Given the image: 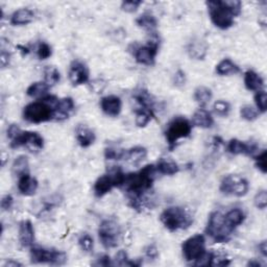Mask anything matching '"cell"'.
I'll list each match as a JSON object with an SVG mask.
<instances>
[{
  "label": "cell",
  "instance_id": "21",
  "mask_svg": "<svg viewBox=\"0 0 267 267\" xmlns=\"http://www.w3.org/2000/svg\"><path fill=\"white\" fill-rule=\"evenodd\" d=\"M75 138L81 147L88 148L95 142L96 135L92 128L81 124L75 129Z\"/></svg>",
  "mask_w": 267,
  "mask_h": 267
},
{
  "label": "cell",
  "instance_id": "8",
  "mask_svg": "<svg viewBox=\"0 0 267 267\" xmlns=\"http://www.w3.org/2000/svg\"><path fill=\"white\" fill-rule=\"evenodd\" d=\"M205 232L207 235L216 243L228 242L233 233V231H231L226 226L223 219V215L217 211H214L210 214Z\"/></svg>",
  "mask_w": 267,
  "mask_h": 267
},
{
  "label": "cell",
  "instance_id": "39",
  "mask_svg": "<svg viewBox=\"0 0 267 267\" xmlns=\"http://www.w3.org/2000/svg\"><path fill=\"white\" fill-rule=\"evenodd\" d=\"M255 104L259 113H265L267 109V95L264 90H260L255 94Z\"/></svg>",
  "mask_w": 267,
  "mask_h": 267
},
{
  "label": "cell",
  "instance_id": "49",
  "mask_svg": "<svg viewBox=\"0 0 267 267\" xmlns=\"http://www.w3.org/2000/svg\"><path fill=\"white\" fill-rule=\"evenodd\" d=\"M145 256L149 260H156L159 257V251L158 247L155 244H149L145 249Z\"/></svg>",
  "mask_w": 267,
  "mask_h": 267
},
{
  "label": "cell",
  "instance_id": "46",
  "mask_svg": "<svg viewBox=\"0 0 267 267\" xmlns=\"http://www.w3.org/2000/svg\"><path fill=\"white\" fill-rule=\"evenodd\" d=\"M141 0H127V2H123L121 4V10L125 13L131 14L138 11L140 6H142Z\"/></svg>",
  "mask_w": 267,
  "mask_h": 267
},
{
  "label": "cell",
  "instance_id": "32",
  "mask_svg": "<svg viewBox=\"0 0 267 267\" xmlns=\"http://www.w3.org/2000/svg\"><path fill=\"white\" fill-rule=\"evenodd\" d=\"M12 173L17 178L25 174H29V161L26 156L22 155L15 159L12 165Z\"/></svg>",
  "mask_w": 267,
  "mask_h": 267
},
{
  "label": "cell",
  "instance_id": "47",
  "mask_svg": "<svg viewBox=\"0 0 267 267\" xmlns=\"http://www.w3.org/2000/svg\"><path fill=\"white\" fill-rule=\"evenodd\" d=\"M186 82H187V77L185 71L181 69L178 70L174 75V85L178 88H182L186 85Z\"/></svg>",
  "mask_w": 267,
  "mask_h": 267
},
{
  "label": "cell",
  "instance_id": "4",
  "mask_svg": "<svg viewBox=\"0 0 267 267\" xmlns=\"http://www.w3.org/2000/svg\"><path fill=\"white\" fill-rule=\"evenodd\" d=\"M185 260L193 265H208L209 253L206 250V238L202 234L189 237L182 243Z\"/></svg>",
  "mask_w": 267,
  "mask_h": 267
},
{
  "label": "cell",
  "instance_id": "7",
  "mask_svg": "<svg viewBox=\"0 0 267 267\" xmlns=\"http://www.w3.org/2000/svg\"><path fill=\"white\" fill-rule=\"evenodd\" d=\"M125 174L122 171L119 166H115V168L111 169L108 174L99 177L94 183V194L96 197H104L112 191L114 188H121L124 182Z\"/></svg>",
  "mask_w": 267,
  "mask_h": 267
},
{
  "label": "cell",
  "instance_id": "48",
  "mask_svg": "<svg viewBox=\"0 0 267 267\" xmlns=\"http://www.w3.org/2000/svg\"><path fill=\"white\" fill-rule=\"evenodd\" d=\"M13 205H14V198L11 194H6L5 196H3L2 202H0V206H2L3 211L11 210Z\"/></svg>",
  "mask_w": 267,
  "mask_h": 267
},
{
  "label": "cell",
  "instance_id": "9",
  "mask_svg": "<svg viewBox=\"0 0 267 267\" xmlns=\"http://www.w3.org/2000/svg\"><path fill=\"white\" fill-rule=\"evenodd\" d=\"M30 260L35 264H49L60 266L67 262V255L64 252L54 249L31 246Z\"/></svg>",
  "mask_w": 267,
  "mask_h": 267
},
{
  "label": "cell",
  "instance_id": "44",
  "mask_svg": "<svg viewBox=\"0 0 267 267\" xmlns=\"http://www.w3.org/2000/svg\"><path fill=\"white\" fill-rule=\"evenodd\" d=\"M52 54V49H51V46L42 41L38 44V47H37V56L39 58V60H47L51 56Z\"/></svg>",
  "mask_w": 267,
  "mask_h": 267
},
{
  "label": "cell",
  "instance_id": "6",
  "mask_svg": "<svg viewBox=\"0 0 267 267\" xmlns=\"http://www.w3.org/2000/svg\"><path fill=\"white\" fill-rule=\"evenodd\" d=\"M192 126L191 121L184 117H175L167 124L164 135L170 151L177 147L181 139H186L191 136Z\"/></svg>",
  "mask_w": 267,
  "mask_h": 267
},
{
  "label": "cell",
  "instance_id": "5",
  "mask_svg": "<svg viewBox=\"0 0 267 267\" xmlns=\"http://www.w3.org/2000/svg\"><path fill=\"white\" fill-rule=\"evenodd\" d=\"M160 221L170 232L187 230L193 223V217L190 212L183 207L166 208L160 215Z\"/></svg>",
  "mask_w": 267,
  "mask_h": 267
},
{
  "label": "cell",
  "instance_id": "14",
  "mask_svg": "<svg viewBox=\"0 0 267 267\" xmlns=\"http://www.w3.org/2000/svg\"><path fill=\"white\" fill-rule=\"evenodd\" d=\"M68 78L70 83L75 87L87 84L90 79V72L87 65L78 60L73 61L69 67Z\"/></svg>",
  "mask_w": 267,
  "mask_h": 267
},
{
  "label": "cell",
  "instance_id": "16",
  "mask_svg": "<svg viewBox=\"0 0 267 267\" xmlns=\"http://www.w3.org/2000/svg\"><path fill=\"white\" fill-rule=\"evenodd\" d=\"M18 238L22 247L30 249L35 243V228L30 220H22L19 223Z\"/></svg>",
  "mask_w": 267,
  "mask_h": 267
},
{
  "label": "cell",
  "instance_id": "2",
  "mask_svg": "<svg viewBox=\"0 0 267 267\" xmlns=\"http://www.w3.org/2000/svg\"><path fill=\"white\" fill-rule=\"evenodd\" d=\"M206 5L212 23L222 30L235 24V18L242 12V4L238 0H210Z\"/></svg>",
  "mask_w": 267,
  "mask_h": 267
},
{
  "label": "cell",
  "instance_id": "50",
  "mask_svg": "<svg viewBox=\"0 0 267 267\" xmlns=\"http://www.w3.org/2000/svg\"><path fill=\"white\" fill-rule=\"evenodd\" d=\"M94 265L97 266H109V265H114L111 257L109 255H102L99 258L96 259V262Z\"/></svg>",
  "mask_w": 267,
  "mask_h": 267
},
{
  "label": "cell",
  "instance_id": "25",
  "mask_svg": "<svg viewBox=\"0 0 267 267\" xmlns=\"http://www.w3.org/2000/svg\"><path fill=\"white\" fill-rule=\"evenodd\" d=\"M147 158V149L144 146H134L125 150L124 160L134 166H139Z\"/></svg>",
  "mask_w": 267,
  "mask_h": 267
},
{
  "label": "cell",
  "instance_id": "41",
  "mask_svg": "<svg viewBox=\"0 0 267 267\" xmlns=\"http://www.w3.org/2000/svg\"><path fill=\"white\" fill-rule=\"evenodd\" d=\"M125 150L121 148H117L114 146L106 147L105 149V158L109 161H118L124 158Z\"/></svg>",
  "mask_w": 267,
  "mask_h": 267
},
{
  "label": "cell",
  "instance_id": "56",
  "mask_svg": "<svg viewBox=\"0 0 267 267\" xmlns=\"http://www.w3.org/2000/svg\"><path fill=\"white\" fill-rule=\"evenodd\" d=\"M247 266H262V264H261L259 261L253 260V261H250V262L247 263Z\"/></svg>",
  "mask_w": 267,
  "mask_h": 267
},
{
  "label": "cell",
  "instance_id": "11",
  "mask_svg": "<svg viewBox=\"0 0 267 267\" xmlns=\"http://www.w3.org/2000/svg\"><path fill=\"white\" fill-rule=\"evenodd\" d=\"M10 146L14 149L26 147L32 152H38L44 148V139L39 132L21 130L13 140H11Z\"/></svg>",
  "mask_w": 267,
  "mask_h": 267
},
{
  "label": "cell",
  "instance_id": "38",
  "mask_svg": "<svg viewBox=\"0 0 267 267\" xmlns=\"http://www.w3.org/2000/svg\"><path fill=\"white\" fill-rule=\"evenodd\" d=\"M214 113L219 117H227L231 113V105L225 100H216L213 105Z\"/></svg>",
  "mask_w": 267,
  "mask_h": 267
},
{
  "label": "cell",
  "instance_id": "29",
  "mask_svg": "<svg viewBox=\"0 0 267 267\" xmlns=\"http://www.w3.org/2000/svg\"><path fill=\"white\" fill-rule=\"evenodd\" d=\"M244 86L249 91L258 92L260 90H263L264 80L256 71L247 70L244 73Z\"/></svg>",
  "mask_w": 267,
  "mask_h": 267
},
{
  "label": "cell",
  "instance_id": "15",
  "mask_svg": "<svg viewBox=\"0 0 267 267\" xmlns=\"http://www.w3.org/2000/svg\"><path fill=\"white\" fill-rule=\"evenodd\" d=\"M258 149L259 146L256 142H244L239 139H231L226 145L227 152L234 156L244 155V156L254 157L255 154L258 151Z\"/></svg>",
  "mask_w": 267,
  "mask_h": 267
},
{
  "label": "cell",
  "instance_id": "19",
  "mask_svg": "<svg viewBox=\"0 0 267 267\" xmlns=\"http://www.w3.org/2000/svg\"><path fill=\"white\" fill-rule=\"evenodd\" d=\"M39 187V183L36 178L30 176V174H25L18 178L17 188L18 191L24 196L35 195Z\"/></svg>",
  "mask_w": 267,
  "mask_h": 267
},
{
  "label": "cell",
  "instance_id": "55",
  "mask_svg": "<svg viewBox=\"0 0 267 267\" xmlns=\"http://www.w3.org/2000/svg\"><path fill=\"white\" fill-rule=\"evenodd\" d=\"M18 48L20 49V51H21L22 55H26V54H28V53H29V49H28L27 47H25V46H21V45H19V46H18Z\"/></svg>",
  "mask_w": 267,
  "mask_h": 267
},
{
  "label": "cell",
  "instance_id": "52",
  "mask_svg": "<svg viewBox=\"0 0 267 267\" xmlns=\"http://www.w3.org/2000/svg\"><path fill=\"white\" fill-rule=\"evenodd\" d=\"M21 130H22V129H21L17 124H11V125L8 127V130H7L8 138H9L10 140H13Z\"/></svg>",
  "mask_w": 267,
  "mask_h": 267
},
{
  "label": "cell",
  "instance_id": "24",
  "mask_svg": "<svg viewBox=\"0 0 267 267\" xmlns=\"http://www.w3.org/2000/svg\"><path fill=\"white\" fill-rule=\"evenodd\" d=\"M35 19V13L30 9L22 8L15 11L11 16V24L14 26H22L31 23Z\"/></svg>",
  "mask_w": 267,
  "mask_h": 267
},
{
  "label": "cell",
  "instance_id": "10",
  "mask_svg": "<svg viewBox=\"0 0 267 267\" xmlns=\"http://www.w3.org/2000/svg\"><path fill=\"white\" fill-rule=\"evenodd\" d=\"M219 191L225 195L243 197L250 191V183L246 179L237 175H228L222 179Z\"/></svg>",
  "mask_w": 267,
  "mask_h": 267
},
{
  "label": "cell",
  "instance_id": "28",
  "mask_svg": "<svg viewBox=\"0 0 267 267\" xmlns=\"http://www.w3.org/2000/svg\"><path fill=\"white\" fill-rule=\"evenodd\" d=\"M156 168L157 173L165 176H175L180 171L179 165L174 160L167 158H161L156 165Z\"/></svg>",
  "mask_w": 267,
  "mask_h": 267
},
{
  "label": "cell",
  "instance_id": "23",
  "mask_svg": "<svg viewBox=\"0 0 267 267\" xmlns=\"http://www.w3.org/2000/svg\"><path fill=\"white\" fill-rule=\"evenodd\" d=\"M136 24L140 27L146 30L151 37H158L157 35V28H158V20L157 18L150 14V13H144L140 15L136 19Z\"/></svg>",
  "mask_w": 267,
  "mask_h": 267
},
{
  "label": "cell",
  "instance_id": "36",
  "mask_svg": "<svg viewBox=\"0 0 267 267\" xmlns=\"http://www.w3.org/2000/svg\"><path fill=\"white\" fill-rule=\"evenodd\" d=\"M141 261H131L126 252L121 250L119 251L116 256H115V262H113L114 265H119V266H140L141 265Z\"/></svg>",
  "mask_w": 267,
  "mask_h": 267
},
{
  "label": "cell",
  "instance_id": "43",
  "mask_svg": "<svg viewBox=\"0 0 267 267\" xmlns=\"http://www.w3.org/2000/svg\"><path fill=\"white\" fill-rule=\"evenodd\" d=\"M254 204L257 209L265 210L267 207V191L262 189L258 191L254 197Z\"/></svg>",
  "mask_w": 267,
  "mask_h": 267
},
{
  "label": "cell",
  "instance_id": "51",
  "mask_svg": "<svg viewBox=\"0 0 267 267\" xmlns=\"http://www.w3.org/2000/svg\"><path fill=\"white\" fill-rule=\"evenodd\" d=\"M0 62H2V67L3 68H6L10 65L11 62V53L9 51H7V49L2 48V54H0Z\"/></svg>",
  "mask_w": 267,
  "mask_h": 267
},
{
  "label": "cell",
  "instance_id": "42",
  "mask_svg": "<svg viewBox=\"0 0 267 267\" xmlns=\"http://www.w3.org/2000/svg\"><path fill=\"white\" fill-rule=\"evenodd\" d=\"M79 245L85 253H91L94 249V240L93 237L89 234L85 233L79 238Z\"/></svg>",
  "mask_w": 267,
  "mask_h": 267
},
{
  "label": "cell",
  "instance_id": "17",
  "mask_svg": "<svg viewBox=\"0 0 267 267\" xmlns=\"http://www.w3.org/2000/svg\"><path fill=\"white\" fill-rule=\"evenodd\" d=\"M102 111L110 117H117L122 111L121 98L117 95H108L100 99Z\"/></svg>",
  "mask_w": 267,
  "mask_h": 267
},
{
  "label": "cell",
  "instance_id": "12",
  "mask_svg": "<svg viewBox=\"0 0 267 267\" xmlns=\"http://www.w3.org/2000/svg\"><path fill=\"white\" fill-rule=\"evenodd\" d=\"M120 226L114 219H105L99 224L98 238L106 249H114L118 245Z\"/></svg>",
  "mask_w": 267,
  "mask_h": 267
},
{
  "label": "cell",
  "instance_id": "26",
  "mask_svg": "<svg viewBox=\"0 0 267 267\" xmlns=\"http://www.w3.org/2000/svg\"><path fill=\"white\" fill-rule=\"evenodd\" d=\"M223 219L226 226L234 232V230L243 223V221L245 220V214L241 209L234 208L230 210L225 215H223Z\"/></svg>",
  "mask_w": 267,
  "mask_h": 267
},
{
  "label": "cell",
  "instance_id": "20",
  "mask_svg": "<svg viewBox=\"0 0 267 267\" xmlns=\"http://www.w3.org/2000/svg\"><path fill=\"white\" fill-rule=\"evenodd\" d=\"M208 44L200 39H193L187 45L188 55L196 61L205 60L208 54Z\"/></svg>",
  "mask_w": 267,
  "mask_h": 267
},
{
  "label": "cell",
  "instance_id": "54",
  "mask_svg": "<svg viewBox=\"0 0 267 267\" xmlns=\"http://www.w3.org/2000/svg\"><path fill=\"white\" fill-rule=\"evenodd\" d=\"M17 266H22V264L18 261H14V260H9L4 264V267H17Z\"/></svg>",
  "mask_w": 267,
  "mask_h": 267
},
{
  "label": "cell",
  "instance_id": "18",
  "mask_svg": "<svg viewBox=\"0 0 267 267\" xmlns=\"http://www.w3.org/2000/svg\"><path fill=\"white\" fill-rule=\"evenodd\" d=\"M74 110H75V104L73 98L71 97L60 98L55 106L54 120L63 121L68 119Z\"/></svg>",
  "mask_w": 267,
  "mask_h": 267
},
{
  "label": "cell",
  "instance_id": "37",
  "mask_svg": "<svg viewBox=\"0 0 267 267\" xmlns=\"http://www.w3.org/2000/svg\"><path fill=\"white\" fill-rule=\"evenodd\" d=\"M231 264V259L223 254H216V253H209V261L208 265L210 266H227Z\"/></svg>",
  "mask_w": 267,
  "mask_h": 267
},
{
  "label": "cell",
  "instance_id": "53",
  "mask_svg": "<svg viewBox=\"0 0 267 267\" xmlns=\"http://www.w3.org/2000/svg\"><path fill=\"white\" fill-rule=\"evenodd\" d=\"M258 250H259V252L261 253V255H262L264 258H266V256H267V244H266V241H265V240L262 241V242H260V243L258 244Z\"/></svg>",
  "mask_w": 267,
  "mask_h": 267
},
{
  "label": "cell",
  "instance_id": "30",
  "mask_svg": "<svg viewBox=\"0 0 267 267\" xmlns=\"http://www.w3.org/2000/svg\"><path fill=\"white\" fill-rule=\"evenodd\" d=\"M215 71L220 77L237 74L240 72V67L236 63H234L231 59H223L216 65Z\"/></svg>",
  "mask_w": 267,
  "mask_h": 267
},
{
  "label": "cell",
  "instance_id": "22",
  "mask_svg": "<svg viewBox=\"0 0 267 267\" xmlns=\"http://www.w3.org/2000/svg\"><path fill=\"white\" fill-rule=\"evenodd\" d=\"M192 125L200 128H211L214 125V118L212 114L205 108H199L192 116Z\"/></svg>",
  "mask_w": 267,
  "mask_h": 267
},
{
  "label": "cell",
  "instance_id": "33",
  "mask_svg": "<svg viewBox=\"0 0 267 267\" xmlns=\"http://www.w3.org/2000/svg\"><path fill=\"white\" fill-rule=\"evenodd\" d=\"M50 87L43 81V82H36L32 83L27 89L26 94L27 96L31 98H40L45 97L47 95V92L49 91Z\"/></svg>",
  "mask_w": 267,
  "mask_h": 267
},
{
  "label": "cell",
  "instance_id": "45",
  "mask_svg": "<svg viewBox=\"0 0 267 267\" xmlns=\"http://www.w3.org/2000/svg\"><path fill=\"white\" fill-rule=\"evenodd\" d=\"M266 156H267V151L264 149L262 152H259L257 156H254V160H255V166L256 168L261 171L263 175L266 174L267 171V167H266Z\"/></svg>",
  "mask_w": 267,
  "mask_h": 267
},
{
  "label": "cell",
  "instance_id": "3",
  "mask_svg": "<svg viewBox=\"0 0 267 267\" xmlns=\"http://www.w3.org/2000/svg\"><path fill=\"white\" fill-rule=\"evenodd\" d=\"M59 99L54 95H46L45 97L26 105L23 109V119L29 123L40 124L54 120L55 106Z\"/></svg>",
  "mask_w": 267,
  "mask_h": 267
},
{
  "label": "cell",
  "instance_id": "34",
  "mask_svg": "<svg viewBox=\"0 0 267 267\" xmlns=\"http://www.w3.org/2000/svg\"><path fill=\"white\" fill-rule=\"evenodd\" d=\"M61 81V73L58 68L54 66H46L44 69V82L49 86L52 87L59 84Z\"/></svg>",
  "mask_w": 267,
  "mask_h": 267
},
{
  "label": "cell",
  "instance_id": "27",
  "mask_svg": "<svg viewBox=\"0 0 267 267\" xmlns=\"http://www.w3.org/2000/svg\"><path fill=\"white\" fill-rule=\"evenodd\" d=\"M132 96L136 99V102L141 106L142 109H145L154 114L156 102H155L154 96L147 90H145V89L137 90V91H135V93H134Z\"/></svg>",
  "mask_w": 267,
  "mask_h": 267
},
{
  "label": "cell",
  "instance_id": "35",
  "mask_svg": "<svg viewBox=\"0 0 267 267\" xmlns=\"http://www.w3.org/2000/svg\"><path fill=\"white\" fill-rule=\"evenodd\" d=\"M154 117V114L145 109L140 108L135 111V123L138 127H145Z\"/></svg>",
  "mask_w": 267,
  "mask_h": 267
},
{
  "label": "cell",
  "instance_id": "1",
  "mask_svg": "<svg viewBox=\"0 0 267 267\" xmlns=\"http://www.w3.org/2000/svg\"><path fill=\"white\" fill-rule=\"evenodd\" d=\"M156 173V165L148 164L139 171L125 174L121 188L129 196L134 209H141L143 207V196L152 187Z\"/></svg>",
  "mask_w": 267,
  "mask_h": 267
},
{
  "label": "cell",
  "instance_id": "13",
  "mask_svg": "<svg viewBox=\"0 0 267 267\" xmlns=\"http://www.w3.org/2000/svg\"><path fill=\"white\" fill-rule=\"evenodd\" d=\"M159 51V38H154L149 40L144 45L135 44L134 45L132 55L135 61L144 66H152L156 62V58Z\"/></svg>",
  "mask_w": 267,
  "mask_h": 267
},
{
  "label": "cell",
  "instance_id": "31",
  "mask_svg": "<svg viewBox=\"0 0 267 267\" xmlns=\"http://www.w3.org/2000/svg\"><path fill=\"white\" fill-rule=\"evenodd\" d=\"M193 97L200 108H205L212 100L213 92L210 88L206 86H198L194 90Z\"/></svg>",
  "mask_w": 267,
  "mask_h": 267
},
{
  "label": "cell",
  "instance_id": "40",
  "mask_svg": "<svg viewBox=\"0 0 267 267\" xmlns=\"http://www.w3.org/2000/svg\"><path fill=\"white\" fill-rule=\"evenodd\" d=\"M259 114L260 113L258 112V110L250 105L243 106L240 109V116H241V118H243L246 121L252 122V121L257 120L259 118Z\"/></svg>",
  "mask_w": 267,
  "mask_h": 267
}]
</instances>
